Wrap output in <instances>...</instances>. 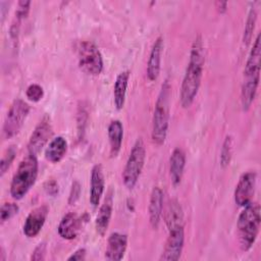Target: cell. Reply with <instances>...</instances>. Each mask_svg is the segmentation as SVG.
<instances>
[{"label": "cell", "instance_id": "obj_4", "mask_svg": "<svg viewBox=\"0 0 261 261\" xmlns=\"http://www.w3.org/2000/svg\"><path fill=\"white\" fill-rule=\"evenodd\" d=\"M169 96H170V85L168 81H165L158 94L153 118H152V141L161 146L164 144L167 130H168V120H169Z\"/></svg>", "mask_w": 261, "mask_h": 261}, {"label": "cell", "instance_id": "obj_14", "mask_svg": "<svg viewBox=\"0 0 261 261\" xmlns=\"http://www.w3.org/2000/svg\"><path fill=\"white\" fill-rule=\"evenodd\" d=\"M163 46H164L163 38L158 37L153 43V46L151 48L149 58H148V63H147V76H148V80L151 82L156 81L157 77L159 76Z\"/></svg>", "mask_w": 261, "mask_h": 261}, {"label": "cell", "instance_id": "obj_15", "mask_svg": "<svg viewBox=\"0 0 261 261\" xmlns=\"http://www.w3.org/2000/svg\"><path fill=\"white\" fill-rule=\"evenodd\" d=\"M82 227V219L73 212L66 213L57 227L58 234L64 240H73L77 237Z\"/></svg>", "mask_w": 261, "mask_h": 261}, {"label": "cell", "instance_id": "obj_5", "mask_svg": "<svg viewBox=\"0 0 261 261\" xmlns=\"http://www.w3.org/2000/svg\"><path fill=\"white\" fill-rule=\"evenodd\" d=\"M37 155L28 154L19 163L10 184V195L14 200L22 199L34 186L38 176Z\"/></svg>", "mask_w": 261, "mask_h": 261}, {"label": "cell", "instance_id": "obj_26", "mask_svg": "<svg viewBox=\"0 0 261 261\" xmlns=\"http://www.w3.org/2000/svg\"><path fill=\"white\" fill-rule=\"evenodd\" d=\"M15 155H16V148L15 146H10L8 147L2 158H1V161H0V173H1V176L4 175V173L7 171V169L10 167L11 163L13 162L14 158H15Z\"/></svg>", "mask_w": 261, "mask_h": 261}, {"label": "cell", "instance_id": "obj_18", "mask_svg": "<svg viewBox=\"0 0 261 261\" xmlns=\"http://www.w3.org/2000/svg\"><path fill=\"white\" fill-rule=\"evenodd\" d=\"M163 209V192L159 187H154L149 202V220L153 228H157L162 216Z\"/></svg>", "mask_w": 261, "mask_h": 261}, {"label": "cell", "instance_id": "obj_19", "mask_svg": "<svg viewBox=\"0 0 261 261\" xmlns=\"http://www.w3.org/2000/svg\"><path fill=\"white\" fill-rule=\"evenodd\" d=\"M186 165V155L180 148H175L169 158V174L170 180L174 187L181 181L184 169Z\"/></svg>", "mask_w": 261, "mask_h": 261}, {"label": "cell", "instance_id": "obj_31", "mask_svg": "<svg viewBox=\"0 0 261 261\" xmlns=\"http://www.w3.org/2000/svg\"><path fill=\"white\" fill-rule=\"evenodd\" d=\"M81 195V185L77 180L72 182L71 189H70V193H69V197H68V203L69 204H74L77 199L80 198Z\"/></svg>", "mask_w": 261, "mask_h": 261}, {"label": "cell", "instance_id": "obj_28", "mask_svg": "<svg viewBox=\"0 0 261 261\" xmlns=\"http://www.w3.org/2000/svg\"><path fill=\"white\" fill-rule=\"evenodd\" d=\"M27 98L33 102H39L44 96L43 88L38 84H32L25 91Z\"/></svg>", "mask_w": 261, "mask_h": 261}, {"label": "cell", "instance_id": "obj_17", "mask_svg": "<svg viewBox=\"0 0 261 261\" xmlns=\"http://www.w3.org/2000/svg\"><path fill=\"white\" fill-rule=\"evenodd\" d=\"M112 208H113V195H112V192L110 191L107 194V197L105 198L103 204L100 206V209L98 211V214L95 220L96 231L100 236H104L108 228L111 215H112Z\"/></svg>", "mask_w": 261, "mask_h": 261}, {"label": "cell", "instance_id": "obj_25", "mask_svg": "<svg viewBox=\"0 0 261 261\" xmlns=\"http://www.w3.org/2000/svg\"><path fill=\"white\" fill-rule=\"evenodd\" d=\"M231 154H232V140L230 136H226L220 152V164L222 167L228 166L231 160Z\"/></svg>", "mask_w": 261, "mask_h": 261}, {"label": "cell", "instance_id": "obj_29", "mask_svg": "<svg viewBox=\"0 0 261 261\" xmlns=\"http://www.w3.org/2000/svg\"><path fill=\"white\" fill-rule=\"evenodd\" d=\"M30 6H31V1H19L17 3V8L15 11V18L22 21L24 19L30 11Z\"/></svg>", "mask_w": 261, "mask_h": 261}, {"label": "cell", "instance_id": "obj_1", "mask_svg": "<svg viewBox=\"0 0 261 261\" xmlns=\"http://www.w3.org/2000/svg\"><path fill=\"white\" fill-rule=\"evenodd\" d=\"M204 63L205 50L203 40L201 36H197L191 47L189 63L180 87L179 101L184 108H189L193 104L199 92Z\"/></svg>", "mask_w": 261, "mask_h": 261}, {"label": "cell", "instance_id": "obj_22", "mask_svg": "<svg viewBox=\"0 0 261 261\" xmlns=\"http://www.w3.org/2000/svg\"><path fill=\"white\" fill-rule=\"evenodd\" d=\"M108 139L111 157L117 156L121 149L123 139V126L119 120H112L108 125Z\"/></svg>", "mask_w": 261, "mask_h": 261}, {"label": "cell", "instance_id": "obj_32", "mask_svg": "<svg viewBox=\"0 0 261 261\" xmlns=\"http://www.w3.org/2000/svg\"><path fill=\"white\" fill-rule=\"evenodd\" d=\"M45 191L51 196H55L58 193V185L55 180H48L45 185Z\"/></svg>", "mask_w": 261, "mask_h": 261}, {"label": "cell", "instance_id": "obj_10", "mask_svg": "<svg viewBox=\"0 0 261 261\" xmlns=\"http://www.w3.org/2000/svg\"><path fill=\"white\" fill-rule=\"evenodd\" d=\"M52 133L53 130L50 118L48 116H44L37 124V126L35 127L34 132L30 137L28 144L29 153L37 155L47 144V142L52 136Z\"/></svg>", "mask_w": 261, "mask_h": 261}, {"label": "cell", "instance_id": "obj_8", "mask_svg": "<svg viewBox=\"0 0 261 261\" xmlns=\"http://www.w3.org/2000/svg\"><path fill=\"white\" fill-rule=\"evenodd\" d=\"M30 112V106L21 99H15L10 105L3 124L4 139H11L18 134Z\"/></svg>", "mask_w": 261, "mask_h": 261}, {"label": "cell", "instance_id": "obj_21", "mask_svg": "<svg viewBox=\"0 0 261 261\" xmlns=\"http://www.w3.org/2000/svg\"><path fill=\"white\" fill-rule=\"evenodd\" d=\"M128 80H129V71L128 70H123L116 76V80L114 83V88H113V100H114V105L117 110L122 109V107L124 105Z\"/></svg>", "mask_w": 261, "mask_h": 261}, {"label": "cell", "instance_id": "obj_2", "mask_svg": "<svg viewBox=\"0 0 261 261\" xmlns=\"http://www.w3.org/2000/svg\"><path fill=\"white\" fill-rule=\"evenodd\" d=\"M261 64V41L260 34L253 44L244 68V80L241 89V104L244 111L251 107L259 86Z\"/></svg>", "mask_w": 261, "mask_h": 261}, {"label": "cell", "instance_id": "obj_30", "mask_svg": "<svg viewBox=\"0 0 261 261\" xmlns=\"http://www.w3.org/2000/svg\"><path fill=\"white\" fill-rule=\"evenodd\" d=\"M45 255H46V244L44 242H42L33 251L31 260L32 261H43L45 259Z\"/></svg>", "mask_w": 261, "mask_h": 261}, {"label": "cell", "instance_id": "obj_27", "mask_svg": "<svg viewBox=\"0 0 261 261\" xmlns=\"http://www.w3.org/2000/svg\"><path fill=\"white\" fill-rule=\"evenodd\" d=\"M18 210H19V207H18L17 204H15V203H4L1 206V210H0L1 223H4L5 221L12 218L15 214L18 213Z\"/></svg>", "mask_w": 261, "mask_h": 261}, {"label": "cell", "instance_id": "obj_16", "mask_svg": "<svg viewBox=\"0 0 261 261\" xmlns=\"http://www.w3.org/2000/svg\"><path fill=\"white\" fill-rule=\"evenodd\" d=\"M105 180L102 166L96 164L93 166L91 171V188H90V203L96 208L101 200L104 192Z\"/></svg>", "mask_w": 261, "mask_h": 261}, {"label": "cell", "instance_id": "obj_3", "mask_svg": "<svg viewBox=\"0 0 261 261\" xmlns=\"http://www.w3.org/2000/svg\"><path fill=\"white\" fill-rule=\"evenodd\" d=\"M260 206L251 202L245 206L238 218V233L240 247L243 251H249L254 245L260 229Z\"/></svg>", "mask_w": 261, "mask_h": 261}, {"label": "cell", "instance_id": "obj_24", "mask_svg": "<svg viewBox=\"0 0 261 261\" xmlns=\"http://www.w3.org/2000/svg\"><path fill=\"white\" fill-rule=\"evenodd\" d=\"M256 19H257V11L255 9V7H251L248 13V17L246 20V24H245V30H244V37H243V43L244 45H248L252 39V35L255 29V23H256Z\"/></svg>", "mask_w": 261, "mask_h": 261}, {"label": "cell", "instance_id": "obj_7", "mask_svg": "<svg viewBox=\"0 0 261 261\" xmlns=\"http://www.w3.org/2000/svg\"><path fill=\"white\" fill-rule=\"evenodd\" d=\"M80 68L89 75H99L103 70V58L98 47L91 41H83L77 47Z\"/></svg>", "mask_w": 261, "mask_h": 261}, {"label": "cell", "instance_id": "obj_33", "mask_svg": "<svg viewBox=\"0 0 261 261\" xmlns=\"http://www.w3.org/2000/svg\"><path fill=\"white\" fill-rule=\"evenodd\" d=\"M85 258H86V249L80 248V249H77L76 251H74V252L67 258V260H68V261H71V260H77V261H80V260H84Z\"/></svg>", "mask_w": 261, "mask_h": 261}, {"label": "cell", "instance_id": "obj_20", "mask_svg": "<svg viewBox=\"0 0 261 261\" xmlns=\"http://www.w3.org/2000/svg\"><path fill=\"white\" fill-rule=\"evenodd\" d=\"M164 219L168 230L184 227V212L177 200L172 199L168 202L164 213Z\"/></svg>", "mask_w": 261, "mask_h": 261}, {"label": "cell", "instance_id": "obj_11", "mask_svg": "<svg viewBox=\"0 0 261 261\" xmlns=\"http://www.w3.org/2000/svg\"><path fill=\"white\" fill-rule=\"evenodd\" d=\"M185 243L184 227L173 228L168 230V238L166 240L160 260L176 261L180 258Z\"/></svg>", "mask_w": 261, "mask_h": 261}, {"label": "cell", "instance_id": "obj_12", "mask_svg": "<svg viewBox=\"0 0 261 261\" xmlns=\"http://www.w3.org/2000/svg\"><path fill=\"white\" fill-rule=\"evenodd\" d=\"M49 208L47 205H41L30 212L23 223V233L28 238L36 237L42 229L48 216Z\"/></svg>", "mask_w": 261, "mask_h": 261}, {"label": "cell", "instance_id": "obj_23", "mask_svg": "<svg viewBox=\"0 0 261 261\" xmlns=\"http://www.w3.org/2000/svg\"><path fill=\"white\" fill-rule=\"evenodd\" d=\"M67 151V142L63 137H56L52 139L45 151V158L52 162L57 163L62 160Z\"/></svg>", "mask_w": 261, "mask_h": 261}, {"label": "cell", "instance_id": "obj_13", "mask_svg": "<svg viewBox=\"0 0 261 261\" xmlns=\"http://www.w3.org/2000/svg\"><path fill=\"white\" fill-rule=\"evenodd\" d=\"M127 247V236L121 232H112L107 242L105 258L110 261H119L123 258Z\"/></svg>", "mask_w": 261, "mask_h": 261}, {"label": "cell", "instance_id": "obj_9", "mask_svg": "<svg viewBox=\"0 0 261 261\" xmlns=\"http://www.w3.org/2000/svg\"><path fill=\"white\" fill-rule=\"evenodd\" d=\"M256 172L248 171L241 175L234 190V202L241 207H245L252 202L255 187H256Z\"/></svg>", "mask_w": 261, "mask_h": 261}, {"label": "cell", "instance_id": "obj_6", "mask_svg": "<svg viewBox=\"0 0 261 261\" xmlns=\"http://www.w3.org/2000/svg\"><path fill=\"white\" fill-rule=\"evenodd\" d=\"M145 159H146L145 144L143 139L139 138L135 142L130 150L126 164L122 172L123 184L128 190L134 189L135 186L137 185L144 167Z\"/></svg>", "mask_w": 261, "mask_h": 261}, {"label": "cell", "instance_id": "obj_34", "mask_svg": "<svg viewBox=\"0 0 261 261\" xmlns=\"http://www.w3.org/2000/svg\"><path fill=\"white\" fill-rule=\"evenodd\" d=\"M215 7L218 10V12L224 13L226 11V8H227V2H225V1H217V2H215Z\"/></svg>", "mask_w": 261, "mask_h": 261}]
</instances>
